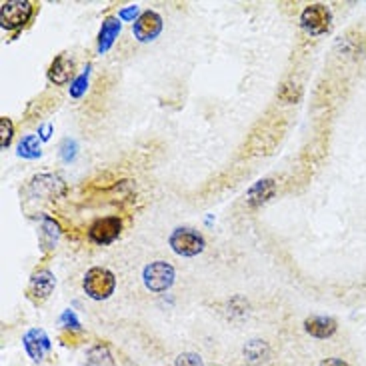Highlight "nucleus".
Listing matches in <instances>:
<instances>
[{"instance_id":"f257e3e1","label":"nucleus","mask_w":366,"mask_h":366,"mask_svg":"<svg viewBox=\"0 0 366 366\" xmlns=\"http://www.w3.org/2000/svg\"><path fill=\"white\" fill-rule=\"evenodd\" d=\"M84 292L89 295L92 300H107L117 288V278L110 272L109 268L104 267H92L84 274Z\"/></svg>"},{"instance_id":"f03ea898","label":"nucleus","mask_w":366,"mask_h":366,"mask_svg":"<svg viewBox=\"0 0 366 366\" xmlns=\"http://www.w3.org/2000/svg\"><path fill=\"white\" fill-rule=\"evenodd\" d=\"M169 244L179 257H197L207 247L204 237L198 230H192V228H177V230H172Z\"/></svg>"},{"instance_id":"7ed1b4c3","label":"nucleus","mask_w":366,"mask_h":366,"mask_svg":"<svg viewBox=\"0 0 366 366\" xmlns=\"http://www.w3.org/2000/svg\"><path fill=\"white\" fill-rule=\"evenodd\" d=\"M174 277H177L174 267L164 262V260L150 262L144 267V272H142L144 287L149 288L150 292H167L174 285Z\"/></svg>"},{"instance_id":"20e7f679","label":"nucleus","mask_w":366,"mask_h":366,"mask_svg":"<svg viewBox=\"0 0 366 366\" xmlns=\"http://www.w3.org/2000/svg\"><path fill=\"white\" fill-rule=\"evenodd\" d=\"M32 12H34V6H32L30 0H9V2H2V6H0L2 29L20 30L32 19Z\"/></svg>"},{"instance_id":"39448f33","label":"nucleus","mask_w":366,"mask_h":366,"mask_svg":"<svg viewBox=\"0 0 366 366\" xmlns=\"http://www.w3.org/2000/svg\"><path fill=\"white\" fill-rule=\"evenodd\" d=\"M330 24H332V12L327 4H320V2L310 4L300 14V26L312 36H320V34L328 32Z\"/></svg>"},{"instance_id":"423d86ee","label":"nucleus","mask_w":366,"mask_h":366,"mask_svg":"<svg viewBox=\"0 0 366 366\" xmlns=\"http://www.w3.org/2000/svg\"><path fill=\"white\" fill-rule=\"evenodd\" d=\"M122 232V220L119 217L97 218L89 228V238L97 244H110L120 237Z\"/></svg>"},{"instance_id":"0eeeda50","label":"nucleus","mask_w":366,"mask_h":366,"mask_svg":"<svg viewBox=\"0 0 366 366\" xmlns=\"http://www.w3.org/2000/svg\"><path fill=\"white\" fill-rule=\"evenodd\" d=\"M132 32H134V39L139 40V42L154 40L162 32V16H160L159 12H154V10H144L137 19V22H134Z\"/></svg>"},{"instance_id":"6e6552de","label":"nucleus","mask_w":366,"mask_h":366,"mask_svg":"<svg viewBox=\"0 0 366 366\" xmlns=\"http://www.w3.org/2000/svg\"><path fill=\"white\" fill-rule=\"evenodd\" d=\"M22 342H24V348H26V352H29L34 362H42L44 357L50 352V338L40 328L29 330L24 335V338H22Z\"/></svg>"},{"instance_id":"1a4fd4ad","label":"nucleus","mask_w":366,"mask_h":366,"mask_svg":"<svg viewBox=\"0 0 366 366\" xmlns=\"http://www.w3.org/2000/svg\"><path fill=\"white\" fill-rule=\"evenodd\" d=\"M74 74V60L69 54H59L49 69V80L54 86H64Z\"/></svg>"},{"instance_id":"9d476101","label":"nucleus","mask_w":366,"mask_h":366,"mask_svg":"<svg viewBox=\"0 0 366 366\" xmlns=\"http://www.w3.org/2000/svg\"><path fill=\"white\" fill-rule=\"evenodd\" d=\"M274 192H277V182H274V180H258V182H254V184L247 190L248 207H262L264 202H268L270 198L274 197Z\"/></svg>"},{"instance_id":"9b49d317","label":"nucleus","mask_w":366,"mask_h":366,"mask_svg":"<svg viewBox=\"0 0 366 366\" xmlns=\"http://www.w3.org/2000/svg\"><path fill=\"white\" fill-rule=\"evenodd\" d=\"M54 285H56V280H54V274L50 270H44V268L36 270L30 278V295L39 300H44L52 295Z\"/></svg>"},{"instance_id":"f8f14e48","label":"nucleus","mask_w":366,"mask_h":366,"mask_svg":"<svg viewBox=\"0 0 366 366\" xmlns=\"http://www.w3.org/2000/svg\"><path fill=\"white\" fill-rule=\"evenodd\" d=\"M337 320L330 317H310L305 320V330L315 338H330L337 332Z\"/></svg>"},{"instance_id":"ddd939ff","label":"nucleus","mask_w":366,"mask_h":366,"mask_svg":"<svg viewBox=\"0 0 366 366\" xmlns=\"http://www.w3.org/2000/svg\"><path fill=\"white\" fill-rule=\"evenodd\" d=\"M120 30H122V24H120V19H114V16H109V19L102 20V26H100L99 32V52L104 54L112 49L114 40L119 39Z\"/></svg>"},{"instance_id":"4468645a","label":"nucleus","mask_w":366,"mask_h":366,"mask_svg":"<svg viewBox=\"0 0 366 366\" xmlns=\"http://www.w3.org/2000/svg\"><path fill=\"white\" fill-rule=\"evenodd\" d=\"M32 188L36 190V194H42V190H49L50 198L62 197L64 194V184L59 177H52V174H40L36 179L32 180Z\"/></svg>"},{"instance_id":"2eb2a0df","label":"nucleus","mask_w":366,"mask_h":366,"mask_svg":"<svg viewBox=\"0 0 366 366\" xmlns=\"http://www.w3.org/2000/svg\"><path fill=\"white\" fill-rule=\"evenodd\" d=\"M59 237H60L59 224H56V222H54L50 217L42 218V227H40V242H42V248H44V250L54 248Z\"/></svg>"},{"instance_id":"dca6fc26","label":"nucleus","mask_w":366,"mask_h":366,"mask_svg":"<svg viewBox=\"0 0 366 366\" xmlns=\"http://www.w3.org/2000/svg\"><path fill=\"white\" fill-rule=\"evenodd\" d=\"M86 366H114L112 355L107 345H97L86 352Z\"/></svg>"},{"instance_id":"f3484780","label":"nucleus","mask_w":366,"mask_h":366,"mask_svg":"<svg viewBox=\"0 0 366 366\" xmlns=\"http://www.w3.org/2000/svg\"><path fill=\"white\" fill-rule=\"evenodd\" d=\"M244 357L250 365H260L264 362L268 357V347L267 342L262 340H250L247 347H244Z\"/></svg>"},{"instance_id":"a211bd4d","label":"nucleus","mask_w":366,"mask_h":366,"mask_svg":"<svg viewBox=\"0 0 366 366\" xmlns=\"http://www.w3.org/2000/svg\"><path fill=\"white\" fill-rule=\"evenodd\" d=\"M40 154H42V150H40L39 137H34V134H26L24 139L20 140L19 157H22V159L34 160V159H39Z\"/></svg>"},{"instance_id":"6ab92c4d","label":"nucleus","mask_w":366,"mask_h":366,"mask_svg":"<svg viewBox=\"0 0 366 366\" xmlns=\"http://www.w3.org/2000/svg\"><path fill=\"white\" fill-rule=\"evenodd\" d=\"M89 76H90V64L86 69L82 70V74L74 79V82L70 84V97L72 99H80L84 92H86V86H89Z\"/></svg>"},{"instance_id":"aec40b11","label":"nucleus","mask_w":366,"mask_h":366,"mask_svg":"<svg viewBox=\"0 0 366 366\" xmlns=\"http://www.w3.org/2000/svg\"><path fill=\"white\" fill-rule=\"evenodd\" d=\"M12 137H14V124H12L10 119L2 117L0 119V147L4 150L9 149L10 142H12Z\"/></svg>"},{"instance_id":"412c9836","label":"nucleus","mask_w":366,"mask_h":366,"mask_svg":"<svg viewBox=\"0 0 366 366\" xmlns=\"http://www.w3.org/2000/svg\"><path fill=\"white\" fill-rule=\"evenodd\" d=\"M76 140L72 139H64L62 140V144H60V159L64 160V162H70V160H74L76 157Z\"/></svg>"},{"instance_id":"4be33fe9","label":"nucleus","mask_w":366,"mask_h":366,"mask_svg":"<svg viewBox=\"0 0 366 366\" xmlns=\"http://www.w3.org/2000/svg\"><path fill=\"white\" fill-rule=\"evenodd\" d=\"M278 99L285 100V102H297L300 99V89L295 86V84H285L278 92Z\"/></svg>"},{"instance_id":"5701e85b","label":"nucleus","mask_w":366,"mask_h":366,"mask_svg":"<svg viewBox=\"0 0 366 366\" xmlns=\"http://www.w3.org/2000/svg\"><path fill=\"white\" fill-rule=\"evenodd\" d=\"M60 325L64 328H69V330H80V322L76 315H74V310H64L62 312V317H60Z\"/></svg>"},{"instance_id":"b1692460","label":"nucleus","mask_w":366,"mask_h":366,"mask_svg":"<svg viewBox=\"0 0 366 366\" xmlns=\"http://www.w3.org/2000/svg\"><path fill=\"white\" fill-rule=\"evenodd\" d=\"M174 366H204L202 365V358L194 355V352H184V355H180L177 358V362Z\"/></svg>"},{"instance_id":"393cba45","label":"nucleus","mask_w":366,"mask_h":366,"mask_svg":"<svg viewBox=\"0 0 366 366\" xmlns=\"http://www.w3.org/2000/svg\"><path fill=\"white\" fill-rule=\"evenodd\" d=\"M142 12H139V6H129V9H122L119 12V19L120 20H134L137 22V19H139Z\"/></svg>"},{"instance_id":"a878e982","label":"nucleus","mask_w":366,"mask_h":366,"mask_svg":"<svg viewBox=\"0 0 366 366\" xmlns=\"http://www.w3.org/2000/svg\"><path fill=\"white\" fill-rule=\"evenodd\" d=\"M39 134L42 140H49L50 134H52V124H50V122H46V124H40Z\"/></svg>"},{"instance_id":"bb28decb","label":"nucleus","mask_w":366,"mask_h":366,"mask_svg":"<svg viewBox=\"0 0 366 366\" xmlns=\"http://www.w3.org/2000/svg\"><path fill=\"white\" fill-rule=\"evenodd\" d=\"M318 366H348V362L342 360V358H327V360H322Z\"/></svg>"}]
</instances>
